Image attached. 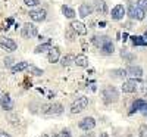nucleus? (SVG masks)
Segmentation results:
<instances>
[{
  "mask_svg": "<svg viewBox=\"0 0 147 137\" xmlns=\"http://www.w3.org/2000/svg\"><path fill=\"white\" fill-rule=\"evenodd\" d=\"M102 94H103V99H105L106 103H112V102L119 100V92L113 85H106L103 89V92H102Z\"/></svg>",
  "mask_w": 147,
  "mask_h": 137,
  "instance_id": "f257e3e1",
  "label": "nucleus"
},
{
  "mask_svg": "<svg viewBox=\"0 0 147 137\" xmlns=\"http://www.w3.org/2000/svg\"><path fill=\"white\" fill-rule=\"evenodd\" d=\"M87 105H88V97L87 96L77 97L71 105V114H80V112H82L85 108H87Z\"/></svg>",
  "mask_w": 147,
  "mask_h": 137,
  "instance_id": "f03ea898",
  "label": "nucleus"
},
{
  "mask_svg": "<svg viewBox=\"0 0 147 137\" xmlns=\"http://www.w3.org/2000/svg\"><path fill=\"white\" fill-rule=\"evenodd\" d=\"M41 112L46 115H59L63 112V106L60 103H49L41 106Z\"/></svg>",
  "mask_w": 147,
  "mask_h": 137,
  "instance_id": "7ed1b4c3",
  "label": "nucleus"
},
{
  "mask_svg": "<svg viewBox=\"0 0 147 137\" xmlns=\"http://www.w3.org/2000/svg\"><path fill=\"white\" fill-rule=\"evenodd\" d=\"M37 27L34 25V24H30V22H27V24H24L22 25V30H21V35L24 37V39H32V37H35L37 35Z\"/></svg>",
  "mask_w": 147,
  "mask_h": 137,
  "instance_id": "20e7f679",
  "label": "nucleus"
},
{
  "mask_svg": "<svg viewBox=\"0 0 147 137\" xmlns=\"http://www.w3.org/2000/svg\"><path fill=\"white\" fill-rule=\"evenodd\" d=\"M128 16L131 19H137V21H143L144 19V10L140 9L137 5H131L128 9Z\"/></svg>",
  "mask_w": 147,
  "mask_h": 137,
  "instance_id": "39448f33",
  "label": "nucleus"
},
{
  "mask_svg": "<svg viewBox=\"0 0 147 137\" xmlns=\"http://www.w3.org/2000/svg\"><path fill=\"white\" fill-rule=\"evenodd\" d=\"M96 127V119L93 117H85L80 121V128L84 131H91Z\"/></svg>",
  "mask_w": 147,
  "mask_h": 137,
  "instance_id": "423d86ee",
  "label": "nucleus"
},
{
  "mask_svg": "<svg viewBox=\"0 0 147 137\" xmlns=\"http://www.w3.org/2000/svg\"><path fill=\"white\" fill-rule=\"evenodd\" d=\"M0 46H2L3 49H6V50H9V52H13V50H16L18 49V46H16V43L12 40V39H9V37H0Z\"/></svg>",
  "mask_w": 147,
  "mask_h": 137,
  "instance_id": "0eeeda50",
  "label": "nucleus"
},
{
  "mask_svg": "<svg viewBox=\"0 0 147 137\" xmlns=\"http://www.w3.org/2000/svg\"><path fill=\"white\" fill-rule=\"evenodd\" d=\"M125 14H127V10H125L124 5H116V6L112 9V14H110V16H112L113 21H121L122 18H124Z\"/></svg>",
  "mask_w": 147,
  "mask_h": 137,
  "instance_id": "6e6552de",
  "label": "nucleus"
},
{
  "mask_svg": "<svg viewBox=\"0 0 147 137\" xmlns=\"http://www.w3.org/2000/svg\"><path fill=\"white\" fill-rule=\"evenodd\" d=\"M30 18L34 22H43L47 18V12L44 9H38V10H31L30 12Z\"/></svg>",
  "mask_w": 147,
  "mask_h": 137,
  "instance_id": "1a4fd4ad",
  "label": "nucleus"
},
{
  "mask_svg": "<svg viewBox=\"0 0 147 137\" xmlns=\"http://www.w3.org/2000/svg\"><path fill=\"white\" fill-rule=\"evenodd\" d=\"M127 74L129 77H132L134 80H136V78H141L143 77V69L138 65H129L127 68Z\"/></svg>",
  "mask_w": 147,
  "mask_h": 137,
  "instance_id": "9d476101",
  "label": "nucleus"
},
{
  "mask_svg": "<svg viewBox=\"0 0 147 137\" xmlns=\"http://www.w3.org/2000/svg\"><path fill=\"white\" fill-rule=\"evenodd\" d=\"M137 90V81L131 78V80H127L124 81V84H122V92L124 93H134Z\"/></svg>",
  "mask_w": 147,
  "mask_h": 137,
  "instance_id": "9b49d317",
  "label": "nucleus"
},
{
  "mask_svg": "<svg viewBox=\"0 0 147 137\" xmlns=\"http://www.w3.org/2000/svg\"><path fill=\"white\" fill-rule=\"evenodd\" d=\"M71 27H72L74 31H75L77 34H80V35H85V34H87V27H85L81 21H72Z\"/></svg>",
  "mask_w": 147,
  "mask_h": 137,
  "instance_id": "f8f14e48",
  "label": "nucleus"
},
{
  "mask_svg": "<svg viewBox=\"0 0 147 137\" xmlns=\"http://www.w3.org/2000/svg\"><path fill=\"white\" fill-rule=\"evenodd\" d=\"M93 9H94L99 15H105L106 12H107V6H106V3H105V0H94Z\"/></svg>",
  "mask_w": 147,
  "mask_h": 137,
  "instance_id": "ddd939ff",
  "label": "nucleus"
},
{
  "mask_svg": "<svg viewBox=\"0 0 147 137\" xmlns=\"http://www.w3.org/2000/svg\"><path fill=\"white\" fill-rule=\"evenodd\" d=\"M93 6L90 5V3H81V6H80V16L81 18H87V16H90L91 14H93Z\"/></svg>",
  "mask_w": 147,
  "mask_h": 137,
  "instance_id": "4468645a",
  "label": "nucleus"
},
{
  "mask_svg": "<svg viewBox=\"0 0 147 137\" xmlns=\"http://www.w3.org/2000/svg\"><path fill=\"white\" fill-rule=\"evenodd\" d=\"M102 49V52L105 53V55H112L113 52H115V46H113V43L109 40V37H106V40H105V43H103V46L100 47Z\"/></svg>",
  "mask_w": 147,
  "mask_h": 137,
  "instance_id": "2eb2a0df",
  "label": "nucleus"
},
{
  "mask_svg": "<svg viewBox=\"0 0 147 137\" xmlns=\"http://www.w3.org/2000/svg\"><path fill=\"white\" fill-rule=\"evenodd\" d=\"M47 59H49V62H50V64H55V62H57V60L60 59V50H59L57 47H52L50 50H49Z\"/></svg>",
  "mask_w": 147,
  "mask_h": 137,
  "instance_id": "dca6fc26",
  "label": "nucleus"
},
{
  "mask_svg": "<svg viewBox=\"0 0 147 137\" xmlns=\"http://www.w3.org/2000/svg\"><path fill=\"white\" fill-rule=\"evenodd\" d=\"M146 106H147V102L146 100H143V99H137V100L132 103V109L129 111V114L132 115L134 112H137V111H143Z\"/></svg>",
  "mask_w": 147,
  "mask_h": 137,
  "instance_id": "f3484780",
  "label": "nucleus"
},
{
  "mask_svg": "<svg viewBox=\"0 0 147 137\" xmlns=\"http://www.w3.org/2000/svg\"><path fill=\"white\" fill-rule=\"evenodd\" d=\"M0 105H2V108L5 109V111H10L12 108H13V103H12V99H10V96L6 93V94H3V97H2V100H0Z\"/></svg>",
  "mask_w": 147,
  "mask_h": 137,
  "instance_id": "a211bd4d",
  "label": "nucleus"
},
{
  "mask_svg": "<svg viewBox=\"0 0 147 137\" xmlns=\"http://www.w3.org/2000/svg\"><path fill=\"white\" fill-rule=\"evenodd\" d=\"M127 75H128V74H127V69H124V68H119V69H113V71H110V77L118 78V80H124Z\"/></svg>",
  "mask_w": 147,
  "mask_h": 137,
  "instance_id": "6ab92c4d",
  "label": "nucleus"
},
{
  "mask_svg": "<svg viewBox=\"0 0 147 137\" xmlns=\"http://www.w3.org/2000/svg\"><path fill=\"white\" fill-rule=\"evenodd\" d=\"M75 55H72V53H68V55H65L62 59H60V64H62L63 66H69V65H72V64H75Z\"/></svg>",
  "mask_w": 147,
  "mask_h": 137,
  "instance_id": "aec40b11",
  "label": "nucleus"
},
{
  "mask_svg": "<svg viewBox=\"0 0 147 137\" xmlns=\"http://www.w3.org/2000/svg\"><path fill=\"white\" fill-rule=\"evenodd\" d=\"M75 65H77V66H81V68L88 66V58L85 56V55H77V58H75Z\"/></svg>",
  "mask_w": 147,
  "mask_h": 137,
  "instance_id": "412c9836",
  "label": "nucleus"
},
{
  "mask_svg": "<svg viewBox=\"0 0 147 137\" xmlns=\"http://www.w3.org/2000/svg\"><path fill=\"white\" fill-rule=\"evenodd\" d=\"M28 68H30L28 62L22 60V62H18V64H15L13 66H12V72L16 74V72H21V71H24V69H28Z\"/></svg>",
  "mask_w": 147,
  "mask_h": 137,
  "instance_id": "4be33fe9",
  "label": "nucleus"
},
{
  "mask_svg": "<svg viewBox=\"0 0 147 137\" xmlns=\"http://www.w3.org/2000/svg\"><path fill=\"white\" fill-rule=\"evenodd\" d=\"M129 39H131L134 46H147V40L141 35H132V37H129Z\"/></svg>",
  "mask_w": 147,
  "mask_h": 137,
  "instance_id": "5701e85b",
  "label": "nucleus"
},
{
  "mask_svg": "<svg viewBox=\"0 0 147 137\" xmlns=\"http://www.w3.org/2000/svg\"><path fill=\"white\" fill-rule=\"evenodd\" d=\"M52 49V40H47L44 44H40V46H37L35 47V53H43V52H46V50H50Z\"/></svg>",
  "mask_w": 147,
  "mask_h": 137,
  "instance_id": "b1692460",
  "label": "nucleus"
},
{
  "mask_svg": "<svg viewBox=\"0 0 147 137\" xmlns=\"http://www.w3.org/2000/svg\"><path fill=\"white\" fill-rule=\"evenodd\" d=\"M62 14L65 15V18H68V19H74L75 18V10L74 9H71L69 6H62Z\"/></svg>",
  "mask_w": 147,
  "mask_h": 137,
  "instance_id": "393cba45",
  "label": "nucleus"
},
{
  "mask_svg": "<svg viewBox=\"0 0 147 137\" xmlns=\"http://www.w3.org/2000/svg\"><path fill=\"white\" fill-rule=\"evenodd\" d=\"M105 40H106V35H103V37H99V35H94L93 39H91V41H93V44L96 46V47H102L103 46V43H105Z\"/></svg>",
  "mask_w": 147,
  "mask_h": 137,
  "instance_id": "a878e982",
  "label": "nucleus"
},
{
  "mask_svg": "<svg viewBox=\"0 0 147 137\" xmlns=\"http://www.w3.org/2000/svg\"><path fill=\"white\" fill-rule=\"evenodd\" d=\"M65 37L68 39V41H74V40H75V37H77V33L72 30V27H71V25H69V27H68V28L65 30Z\"/></svg>",
  "mask_w": 147,
  "mask_h": 137,
  "instance_id": "bb28decb",
  "label": "nucleus"
},
{
  "mask_svg": "<svg viewBox=\"0 0 147 137\" xmlns=\"http://www.w3.org/2000/svg\"><path fill=\"white\" fill-rule=\"evenodd\" d=\"M121 56L122 58H125L128 62H132L134 59H136V55H131V53H128L127 50H125V49H122V52H121Z\"/></svg>",
  "mask_w": 147,
  "mask_h": 137,
  "instance_id": "cd10ccee",
  "label": "nucleus"
},
{
  "mask_svg": "<svg viewBox=\"0 0 147 137\" xmlns=\"http://www.w3.org/2000/svg\"><path fill=\"white\" fill-rule=\"evenodd\" d=\"M28 69H30V72H31V74H34V75H37V77L43 75V69H38L37 66H30Z\"/></svg>",
  "mask_w": 147,
  "mask_h": 137,
  "instance_id": "c85d7f7f",
  "label": "nucleus"
},
{
  "mask_svg": "<svg viewBox=\"0 0 147 137\" xmlns=\"http://www.w3.org/2000/svg\"><path fill=\"white\" fill-rule=\"evenodd\" d=\"M24 3L30 7H34V6H38L40 5V0H24Z\"/></svg>",
  "mask_w": 147,
  "mask_h": 137,
  "instance_id": "c756f323",
  "label": "nucleus"
},
{
  "mask_svg": "<svg viewBox=\"0 0 147 137\" xmlns=\"http://www.w3.org/2000/svg\"><path fill=\"white\" fill-rule=\"evenodd\" d=\"M137 6L146 12L147 10V0H137Z\"/></svg>",
  "mask_w": 147,
  "mask_h": 137,
  "instance_id": "7c9ffc66",
  "label": "nucleus"
},
{
  "mask_svg": "<svg viewBox=\"0 0 147 137\" xmlns=\"http://www.w3.org/2000/svg\"><path fill=\"white\" fill-rule=\"evenodd\" d=\"M140 137H147V125L140 127Z\"/></svg>",
  "mask_w": 147,
  "mask_h": 137,
  "instance_id": "2f4dec72",
  "label": "nucleus"
},
{
  "mask_svg": "<svg viewBox=\"0 0 147 137\" xmlns=\"http://www.w3.org/2000/svg\"><path fill=\"white\" fill-rule=\"evenodd\" d=\"M59 136H60V137H72V134H71V131H69V130H63V131H60V133H59Z\"/></svg>",
  "mask_w": 147,
  "mask_h": 137,
  "instance_id": "473e14b6",
  "label": "nucleus"
},
{
  "mask_svg": "<svg viewBox=\"0 0 147 137\" xmlns=\"http://www.w3.org/2000/svg\"><path fill=\"white\" fill-rule=\"evenodd\" d=\"M141 93H143L144 96H147V81L141 85Z\"/></svg>",
  "mask_w": 147,
  "mask_h": 137,
  "instance_id": "72a5a7b5",
  "label": "nucleus"
},
{
  "mask_svg": "<svg viewBox=\"0 0 147 137\" xmlns=\"http://www.w3.org/2000/svg\"><path fill=\"white\" fill-rule=\"evenodd\" d=\"M10 24H13V18H9V19H7V24H6V27H5L6 30L9 28V25H10Z\"/></svg>",
  "mask_w": 147,
  "mask_h": 137,
  "instance_id": "f704fd0d",
  "label": "nucleus"
},
{
  "mask_svg": "<svg viewBox=\"0 0 147 137\" xmlns=\"http://www.w3.org/2000/svg\"><path fill=\"white\" fill-rule=\"evenodd\" d=\"M0 137H10L6 131H3V130H0Z\"/></svg>",
  "mask_w": 147,
  "mask_h": 137,
  "instance_id": "c9c22d12",
  "label": "nucleus"
},
{
  "mask_svg": "<svg viewBox=\"0 0 147 137\" xmlns=\"http://www.w3.org/2000/svg\"><path fill=\"white\" fill-rule=\"evenodd\" d=\"M10 64H12V59H10V58H7V59H5V65H7V66H9Z\"/></svg>",
  "mask_w": 147,
  "mask_h": 137,
  "instance_id": "e433bc0d",
  "label": "nucleus"
},
{
  "mask_svg": "<svg viewBox=\"0 0 147 137\" xmlns=\"http://www.w3.org/2000/svg\"><path fill=\"white\" fill-rule=\"evenodd\" d=\"M122 40H124V41L128 40V34H127V33H124V35H122Z\"/></svg>",
  "mask_w": 147,
  "mask_h": 137,
  "instance_id": "4c0bfd02",
  "label": "nucleus"
},
{
  "mask_svg": "<svg viewBox=\"0 0 147 137\" xmlns=\"http://www.w3.org/2000/svg\"><path fill=\"white\" fill-rule=\"evenodd\" d=\"M105 25H106V22H105V21H102V22H99V27H100V28H103Z\"/></svg>",
  "mask_w": 147,
  "mask_h": 137,
  "instance_id": "58836bf2",
  "label": "nucleus"
},
{
  "mask_svg": "<svg viewBox=\"0 0 147 137\" xmlns=\"http://www.w3.org/2000/svg\"><path fill=\"white\" fill-rule=\"evenodd\" d=\"M81 137H93V133H88V134H82Z\"/></svg>",
  "mask_w": 147,
  "mask_h": 137,
  "instance_id": "ea45409f",
  "label": "nucleus"
},
{
  "mask_svg": "<svg viewBox=\"0 0 147 137\" xmlns=\"http://www.w3.org/2000/svg\"><path fill=\"white\" fill-rule=\"evenodd\" d=\"M100 137H109L107 133H100Z\"/></svg>",
  "mask_w": 147,
  "mask_h": 137,
  "instance_id": "a19ab883",
  "label": "nucleus"
},
{
  "mask_svg": "<svg viewBox=\"0 0 147 137\" xmlns=\"http://www.w3.org/2000/svg\"><path fill=\"white\" fill-rule=\"evenodd\" d=\"M143 37H144V39H147V30L144 31V35H143Z\"/></svg>",
  "mask_w": 147,
  "mask_h": 137,
  "instance_id": "79ce46f5",
  "label": "nucleus"
},
{
  "mask_svg": "<svg viewBox=\"0 0 147 137\" xmlns=\"http://www.w3.org/2000/svg\"><path fill=\"white\" fill-rule=\"evenodd\" d=\"M41 137H50V136H49V134H43Z\"/></svg>",
  "mask_w": 147,
  "mask_h": 137,
  "instance_id": "37998d69",
  "label": "nucleus"
},
{
  "mask_svg": "<svg viewBox=\"0 0 147 137\" xmlns=\"http://www.w3.org/2000/svg\"><path fill=\"white\" fill-rule=\"evenodd\" d=\"M53 137H60V136H59V133H57V134H53Z\"/></svg>",
  "mask_w": 147,
  "mask_h": 137,
  "instance_id": "c03bdc74",
  "label": "nucleus"
}]
</instances>
